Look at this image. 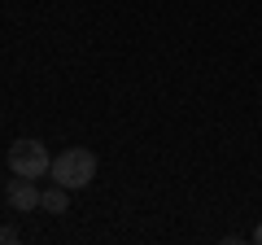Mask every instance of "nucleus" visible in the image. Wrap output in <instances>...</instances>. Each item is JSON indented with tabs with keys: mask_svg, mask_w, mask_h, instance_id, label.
<instances>
[{
	"mask_svg": "<svg viewBox=\"0 0 262 245\" xmlns=\"http://www.w3.org/2000/svg\"><path fill=\"white\" fill-rule=\"evenodd\" d=\"M48 179L53 184H61V189H88L96 179V153L83 149V145H70V149H61L53 158V167H48Z\"/></svg>",
	"mask_w": 262,
	"mask_h": 245,
	"instance_id": "nucleus-1",
	"label": "nucleus"
},
{
	"mask_svg": "<svg viewBox=\"0 0 262 245\" xmlns=\"http://www.w3.org/2000/svg\"><path fill=\"white\" fill-rule=\"evenodd\" d=\"M48 167H53V158H48L44 140H13L9 145V171L13 175H27V179H44Z\"/></svg>",
	"mask_w": 262,
	"mask_h": 245,
	"instance_id": "nucleus-2",
	"label": "nucleus"
},
{
	"mask_svg": "<svg viewBox=\"0 0 262 245\" xmlns=\"http://www.w3.org/2000/svg\"><path fill=\"white\" fill-rule=\"evenodd\" d=\"M39 201H44V189H39L35 179H27V175L9 179V206L13 210H39Z\"/></svg>",
	"mask_w": 262,
	"mask_h": 245,
	"instance_id": "nucleus-3",
	"label": "nucleus"
},
{
	"mask_svg": "<svg viewBox=\"0 0 262 245\" xmlns=\"http://www.w3.org/2000/svg\"><path fill=\"white\" fill-rule=\"evenodd\" d=\"M39 206H44L48 215H66V206H70V189H61V184L44 189V201H39Z\"/></svg>",
	"mask_w": 262,
	"mask_h": 245,
	"instance_id": "nucleus-4",
	"label": "nucleus"
},
{
	"mask_svg": "<svg viewBox=\"0 0 262 245\" xmlns=\"http://www.w3.org/2000/svg\"><path fill=\"white\" fill-rule=\"evenodd\" d=\"M13 241H18V228H13V223H0V245H13Z\"/></svg>",
	"mask_w": 262,
	"mask_h": 245,
	"instance_id": "nucleus-5",
	"label": "nucleus"
},
{
	"mask_svg": "<svg viewBox=\"0 0 262 245\" xmlns=\"http://www.w3.org/2000/svg\"><path fill=\"white\" fill-rule=\"evenodd\" d=\"M253 241H258V245H262V223H258V228H253Z\"/></svg>",
	"mask_w": 262,
	"mask_h": 245,
	"instance_id": "nucleus-6",
	"label": "nucleus"
}]
</instances>
